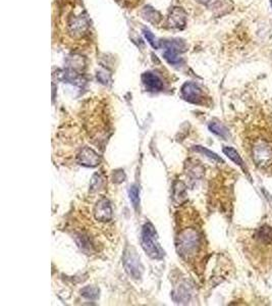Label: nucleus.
Listing matches in <instances>:
<instances>
[{
    "label": "nucleus",
    "instance_id": "1",
    "mask_svg": "<svg viewBox=\"0 0 272 306\" xmlns=\"http://www.w3.org/2000/svg\"><path fill=\"white\" fill-rule=\"evenodd\" d=\"M244 146L253 164L272 176V114L259 108L246 123Z\"/></svg>",
    "mask_w": 272,
    "mask_h": 306
},
{
    "label": "nucleus",
    "instance_id": "2",
    "mask_svg": "<svg viewBox=\"0 0 272 306\" xmlns=\"http://www.w3.org/2000/svg\"><path fill=\"white\" fill-rule=\"evenodd\" d=\"M55 18L59 39L67 46L78 47L91 40V22L80 0H64Z\"/></svg>",
    "mask_w": 272,
    "mask_h": 306
},
{
    "label": "nucleus",
    "instance_id": "3",
    "mask_svg": "<svg viewBox=\"0 0 272 306\" xmlns=\"http://www.w3.org/2000/svg\"><path fill=\"white\" fill-rule=\"evenodd\" d=\"M251 262L260 270L272 268V228L262 226L256 229L250 236L247 246Z\"/></svg>",
    "mask_w": 272,
    "mask_h": 306
},
{
    "label": "nucleus",
    "instance_id": "4",
    "mask_svg": "<svg viewBox=\"0 0 272 306\" xmlns=\"http://www.w3.org/2000/svg\"><path fill=\"white\" fill-rule=\"evenodd\" d=\"M141 244L144 251L153 259H162L164 251L158 242V236L154 226L151 222H146L143 226L141 233Z\"/></svg>",
    "mask_w": 272,
    "mask_h": 306
},
{
    "label": "nucleus",
    "instance_id": "5",
    "mask_svg": "<svg viewBox=\"0 0 272 306\" xmlns=\"http://www.w3.org/2000/svg\"><path fill=\"white\" fill-rule=\"evenodd\" d=\"M201 247V237L195 229H186L178 237L177 252L184 258H191Z\"/></svg>",
    "mask_w": 272,
    "mask_h": 306
},
{
    "label": "nucleus",
    "instance_id": "6",
    "mask_svg": "<svg viewBox=\"0 0 272 306\" xmlns=\"http://www.w3.org/2000/svg\"><path fill=\"white\" fill-rule=\"evenodd\" d=\"M124 265L127 272L133 279H140L143 272V266L140 262V258L136 254V251L132 248L126 250L124 255Z\"/></svg>",
    "mask_w": 272,
    "mask_h": 306
},
{
    "label": "nucleus",
    "instance_id": "7",
    "mask_svg": "<svg viewBox=\"0 0 272 306\" xmlns=\"http://www.w3.org/2000/svg\"><path fill=\"white\" fill-rule=\"evenodd\" d=\"M182 95L185 100L194 104H203L205 100L203 90L195 83H186L182 87Z\"/></svg>",
    "mask_w": 272,
    "mask_h": 306
},
{
    "label": "nucleus",
    "instance_id": "8",
    "mask_svg": "<svg viewBox=\"0 0 272 306\" xmlns=\"http://www.w3.org/2000/svg\"><path fill=\"white\" fill-rule=\"evenodd\" d=\"M95 218L99 221H109L112 218V208L108 199L102 198L100 199L94 208Z\"/></svg>",
    "mask_w": 272,
    "mask_h": 306
},
{
    "label": "nucleus",
    "instance_id": "9",
    "mask_svg": "<svg viewBox=\"0 0 272 306\" xmlns=\"http://www.w3.org/2000/svg\"><path fill=\"white\" fill-rule=\"evenodd\" d=\"M100 161L101 158L98 153L90 147H85L78 155V162L84 166L95 168L100 163Z\"/></svg>",
    "mask_w": 272,
    "mask_h": 306
},
{
    "label": "nucleus",
    "instance_id": "10",
    "mask_svg": "<svg viewBox=\"0 0 272 306\" xmlns=\"http://www.w3.org/2000/svg\"><path fill=\"white\" fill-rule=\"evenodd\" d=\"M142 81L146 89L150 92H160L163 90L162 81L153 73H145L142 76Z\"/></svg>",
    "mask_w": 272,
    "mask_h": 306
},
{
    "label": "nucleus",
    "instance_id": "11",
    "mask_svg": "<svg viewBox=\"0 0 272 306\" xmlns=\"http://www.w3.org/2000/svg\"><path fill=\"white\" fill-rule=\"evenodd\" d=\"M223 153L230 159V160H232L235 164H237V165H239L240 168H244V161H243V159H241V157L239 156V154H238V152L234 149V148H232V147H223Z\"/></svg>",
    "mask_w": 272,
    "mask_h": 306
},
{
    "label": "nucleus",
    "instance_id": "12",
    "mask_svg": "<svg viewBox=\"0 0 272 306\" xmlns=\"http://www.w3.org/2000/svg\"><path fill=\"white\" fill-rule=\"evenodd\" d=\"M209 130L212 133H214V134H216V135H218V136H220L222 138H226L227 135H228L227 129L224 126H222L221 124H219V123H215V122L210 123L209 124Z\"/></svg>",
    "mask_w": 272,
    "mask_h": 306
},
{
    "label": "nucleus",
    "instance_id": "13",
    "mask_svg": "<svg viewBox=\"0 0 272 306\" xmlns=\"http://www.w3.org/2000/svg\"><path fill=\"white\" fill-rule=\"evenodd\" d=\"M129 195H130V199L133 203V206L137 209L140 204V190H139L138 186L132 185L129 190Z\"/></svg>",
    "mask_w": 272,
    "mask_h": 306
},
{
    "label": "nucleus",
    "instance_id": "14",
    "mask_svg": "<svg viewBox=\"0 0 272 306\" xmlns=\"http://www.w3.org/2000/svg\"><path fill=\"white\" fill-rule=\"evenodd\" d=\"M104 185V179L102 178L101 175L95 174L92 179H91V184H90V191L91 192H96L99 189H101Z\"/></svg>",
    "mask_w": 272,
    "mask_h": 306
},
{
    "label": "nucleus",
    "instance_id": "15",
    "mask_svg": "<svg viewBox=\"0 0 272 306\" xmlns=\"http://www.w3.org/2000/svg\"><path fill=\"white\" fill-rule=\"evenodd\" d=\"M82 296H84L87 299H97L99 296V290L92 286H87L81 290Z\"/></svg>",
    "mask_w": 272,
    "mask_h": 306
},
{
    "label": "nucleus",
    "instance_id": "16",
    "mask_svg": "<svg viewBox=\"0 0 272 306\" xmlns=\"http://www.w3.org/2000/svg\"><path fill=\"white\" fill-rule=\"evenodd\" d=\"M194 150L197 151V152H200V153H203L204 155H206L207 157L213 159V160H216V161H219V162H223V160L214 152L210 151L209 149L205 148V147H202V146H195L194 147Z\"/></svg>",
    "mask_w": 272,
    "mask_h": 306
},
{
    "label": "nucleus",
    "instance_id": "17",
    "mask_svg": "<svg viewBox=\"0 0 272 306\" xmlns=\"http://www.w3.org/2000/svg\"><path fill=\"white\" fill-rule=\"evenodd\" d=\"M116 2L124 8L129 9V10H133L136 9L137 7H139L144 0H116Z\"/></svg>",
    "mask_w": 272,
    "mask_h": 306
},
{
    "label": "nucleus",
    "instance_id": "18",
    "mask_svg": "<svg viewBox=\"0 0 272 306\" xmlns=\"http://www.w3.org/2000/svg\"><path fill=\"white\" fill-rule=\"evenodd\" d=\"M145 37L147 38V40L150 42V44L153 47H156V43H155V38L153 37V35L149 32V31H145Z\"/></svg>",
    "mask_w": 272,
    "mask_h": 306
},
{
    "label": "nucleus",
    "instance_id": "19",
    "mask_svg": "<svg viewBox=\"0 0 272 306\" xmlns=\"http://www.w3.org/2000/svg\"><path fill=\"white\" fill-rule=\"evenodd\" d=\"M270 5H271V8H272V0H270Z\"/></svg>",
    "mask_w": 272,
    "mask_h": 306
}]
</instances>
